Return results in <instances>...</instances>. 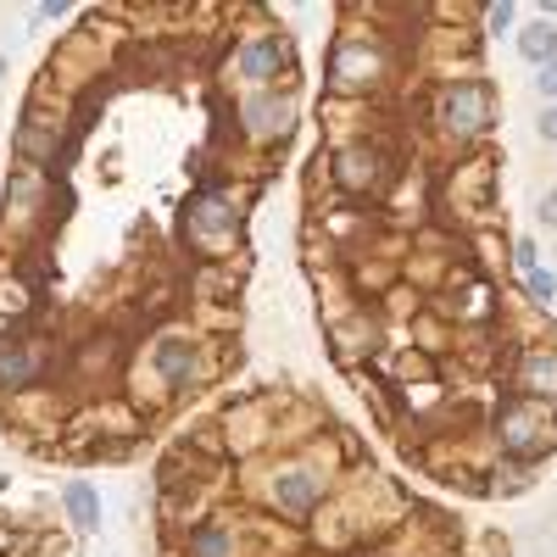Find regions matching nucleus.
<instances>
[{
	"label": "nucleus",
	"instance_id": "f257e3e1",
	"mask_svg": "<svg viewBox=\"0 0 557 557\" xmlns=\"http://www.w3.org/2000/svg\"><path fill=\"white\" fill-rule=\"evenodd\" d=\"M496 430H502V451L513 457V462H535V457H546V451L557 446V418H552V407H541V401H530V396L507 401L502 418H496Z\"/></svg>",
	"mask_w": 557,
	"mask_h": 557
},
{
	"label": "nucleus",
	"instance_id": "f03ea898",
	"mask_svg": "<svg viewBox=\"0 0 557 557\" xmlns=\"http://www.w3.org/2000/svg\"><path fill=\"white\" fill-rule=\"evenodd\" d=\"M441 123H446L457 139L485 134V128L496 123V112H491V84H485V78H457V84H446V96H441Z\"/></svg>",
	"mask_w": 557,
	"mask_h": 557
},
{
	"label": "nucleus",
	"instance_id": "7ed1b4c3",
	"mask_svg": "<svg viewBox=\"0 0 557 557\" xmlns=\"http://www.w3.org/2000/svg\"><path fill=\"white\" fill-rule=\"evenodd\" d=\"M380 73H385V57L368 39H341L330 51V89L335 96H362V89L380 84Z\"/></svg>",
	"mask_w": 557,
	"mask_h": 557
},
{
	"label": "nucleus",
	"instance_id": "20e7f679",
	"mask_svg": "<svg viewBox=\"0 0 557 557\" xmlns=\"http://www.w3.org/2000/svg\"><path fill=\"white\" fill-rule=\"evenodd\" d=\"M273 507L278 513H290V519H307L312 507H318V496H323V480L318 474H307V469H285V474H273Z\"/></svg>",
	"mask_w": 557,
	"mask_h": 557
},
{
	"label": "nucleus",
	"instance_id": "39448f33",
	"mask_svg": "<svg viewBox=\"0 0 557 557\" xmlns=\"http://www.w3.org/2000/svg\"><path fill=\"white\" fill-rule=\"evenodd\" d=\"M519 396H530L541 407H557V351L552 346L524 351V362H519Z\"/></svg>",
	"mask_w": 557,
	"mask_h": 557
},
{
	"label": "nucleus",
	"instance_id": "423d86ee",
	"mask_svg": "<svg viewBox=\"0 0 557 557\" xmlns=\"http://www.w3.org/2000/svg\"><path fill=\"white\" fill-rule=\"evenodd\" d=\"M240 123L251 139H285L290 128V101H278V96H246L240 101Z\"/></svg>",
	"mask_w": 557,
	"mask_h": 557
},
{
	"label": "nucleus",
	"instance_id": "0eeeda50",
	"mask_svg": "<svg viewBox=\"0 0 557 557\" xmlns=\"http://www.w3.org/2000/svg\"><path fill=\"white\" fill-rule=\"evenodd\" d=\"M290 67V51H285V39L278 34H262V39H246L240 45V73L246 78H257V84H268V78H278Z\"/></svg>",
	"mask_w": 557,
	"mask_h": 557
},
{
	"label": "nucleus",
	"instance_id": "6e6552de",
	"mask_svg": "<svg viewBox=\"0 0 557 557\" xmlns=\"http://www.w3.org/2000/svg\"><path fill=\"white\" fill-rule=\"evenodd\" d=\"M380 178V151L374 146H346L341 162H335V184L341 190H368Z\"/></svg>",
	"mask_w": 557,
	"mask_h": 557
},
{
	"label": "nucleus",
	"instance_id": "1a4fd4ad",
	"mask_svg": "<svg viewBox=\"0 0 557 557\" xmlns=\"http://www.w3.org/2000/svg\"><path fill=\"white\" fill-rule=\"evenodd\" d=\"M157 374L178 391V385H190V374H196V346L190 341H162L157 346Z\"/></svg>",
	"mask_w": 557,
	"mask_h": 557
},
{
	"label": "nucleus",
	"instance_id": "9d476101",
	"mask_svg": "<svg viewBox=\"0 0 557 557\" xmlns=\"http://www.w3.org/2000/svg\"><path fill=\"white\" fill-rule=\"evenodd\" d=\"M34 380H39V351L34 346H0V385L23 391Z\"/></svg>",
	"mask_w": 557,
	"mask_h": 557
},
{
	"label": "nucleus",
	"instance_id": "9b49d317",
	"mask_svg": "<svg viewBox=\"0 0 557 557\" xmlns=\"http://www.w3.org/2000/svg\"><path fill=\"white\" fill-rule=\"evenodd\" d=\"M519 57H524V62H535V67L557 62V28H552L546 17H535V23L519 34Z\"/></svg>",
	"mask_w": 557,
	"mask_h": 557
},
{
	"label": "nucleus",
	"instance_id": "f8f14e48",
	"mask_svg": "<svg viewBox=\"0 0 557 557\" xmlns=\"http://www.w3.org/2000/svg\"><path fill=\"white\" fill-rule=\"evenodd\" d=\"M62 502H67V513H73L78 530H101V496L89 491L84 480H73V485L62 491Z\"/></svg>",
	"mask_w": 557,
	"mask_h": 557
},
{
	"label": "nucleus",
	"instance_id": "ddd939ff",
	"mask_svg": "<svg viewBox=\"0 0 557 557\" xmlns=\"http://www.w3.org/2000/svg\"><path fill=\"white\" fill-rule=\"evenodd\" d=\"M184 223H190V235L201 240V235H223V228H235V212H228L223 201H212V196H207V201H196V207H190V218H184Z\"/></svg>",
	"mask_w": 557,
	"mask_h": 557
},
{
	"label": "nucleus",
	"instance_id": "4468645a",
	"mask_svg": "<svg viewBox=\"0 0 557 557\" xmlns=\"http://www.w3.org/2000/svg\"><path fill=\"white\" fill-rule=\"evenodd\" d=\"M190 557H235V535H228L223 524H201L190 535Z\"/></svg>",
	"mask_w": 557,
	"mask_h": 557
},
{
	"label": "nucleus",
	"instance_id": "2eb2a0df",
	"mask_svg": "<svg viewBox=\"0 0 557 557\" xmlns=\"http://www.w3.org/2000/svg\"><path fill=\"white\" fill-rule=\"evenodd\" d=\"M496 485H502V491H524V485H530V462H513V457H507L502 469H496Z\"/></svg>",
	"mask_w": 557,
	"mask_h": 557
},
{
	"label": "nucleus",
	"instance_id": "dca6fc26",
	"mask_svg": "<svg viewBox=\"0 0 557 557\" xmlns=\"http://www.w3.org/2000/svg\"><path fill=\"white\" fill-rule=\"evenodd\" d=\"M524 290H530V301H552V296H557V278L541 273V268H530V273H524Z\"/></svg>",
	"mask_w": 557,
	"mask_h": 557
},
{
	"label": "nucleus",
	"instance_id": "f3484780",
	"mask_svg": "<svg viewBox=\"0 0 557 557\" xmlns=\"http://www.w3.org/2000/svg\"><path fill=\"white\" fill-rule=\"evenodd\" d=\"M513 17H519L513 0H502V7H485V28H491V34H507V28H513Z\"/></svg>",
	"mask_w": 557,
	"mask_h": 557
},
{
	"label": "nucleus",
	"instance_id": "a211bd4d",
	"mask_svg": "<svg viewBox=\"0 0 557 557\" xmlns=\"http://www.w3.org/2000/svg\"><path fill=\"white\" fill-rule=\"evenodd\" d=\"M535 218H541L546 228H557V184H552V190L541 196V207H535Z\"/></svg>",
	"mask_w": 557,
	"mask_h": 557
},
{
	"label": "nucleus",
	"instance_id": "6ab92c4d",
	"mask_svg": "<svg viewBox=\"0 0 557 557\" xmlns=\"http://www.w3.org/2000/svg\"><path fill=\"white\" fill-rule=\"evenodd\" d=\"M535 89H541V96H546V101H557V62H546V67H541V78H535Z\"/></svg>",
	"mask_w": 557,
	"mask_h": 557
},
{
	"label": "nucleus",
	"instance_id": "aec40b11",
	"mask_svg": "<svg viewBox=\"0 0 557 557\" xmlns=\"http://www.w3.org/2000/svg\"><path fill=\"white\" fill-rule=\"evenodd\" d=\"M541 139H546V146H557V107H546V117H541Z\"/></svg>",
	"mask_w": 557,
	"mask_h": 557
},
{
	"label": "nucleus",
	"instance_id": "412c9836",
	"mask_svg": "<svg viewBox=\"0 0 557 557\" xmlns=\"http://www.w3.org/2000/svg\"><path fill=\"white\" fill-rule=\"evenodd\" d=\"M535 268V246L530 240H519V273H530Z\"/></svg>",
	"mask_w": 557,
	"mask_h": 557
},
{
	"label": "nucleus",
	"instance_id": "4be33fe9",
	"mask_svg": "<svg viewBox=\"0 0 557 557\" xmlns=\"http://www.w3.org/2000/svg\"><path fill=\"white\" fill-rule=\"evenodd\" d=\"M0 78H7V57H0Z\"/></svg>",
	"mask_w": 557,
	"mask_h": 557
}]
</instances>
